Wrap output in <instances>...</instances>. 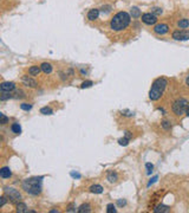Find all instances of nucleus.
Instances as JSON below:
<instances>
[{"mask_svg": "<svg viewBox=\"0 0 189 213\" xmlns=\"http://www.w3.org/2000/svg\"><path fill=\"white\" fill-rule=\"evenodd\" d=\"M130 14L133 16V18H140V17L142 16V13H141V10H140L138 7H131Z\"/></svg>", "mask_w": 189, "mask_h": 213, "instance_id": "412c9836", "label": "nucleus"}, {"mask_svg": "<svg viewBox=\"0 0 189 213\" xmlns=\"http://www.w3.org/2000/svg\"><path fill=\"white\" fill-rule=\"evenodd\" d=\"M106 179L110 181V182H116L117 179H118V175H117V173H116V172H109V173H108Z\"/></svg>", "mask_w": 189, "mask_h": 213, "instance_id": "aec40b11", "label": "nucleus"}, {"mask_svg": "<svg viewBox=\"0 0 189 213\" xmlns=\"http://www.w3.org/2000/svg\"><path fill=\"white\" fill-rule=\"evenodd\" d=\"M0 89L2 93H11L15 89V84L13 82H4L0 85Z\"/></svg>", "mask_w": 189, "mask_h": 213, "instance_id": "1a4fd4ad", "label": "nucleus"}, {"mask_svg": "<svg viewBox=\"0 0 189 213\" xmlns=\"http://www.w3.org/2000/svg\"><path fill=\"white\" fill-rule=\"evenodd\" d=\"M40 68H42V71L45 74H51L52 71V65L50 63H43L40 65Z\"/></svg>", "mask_w": 189, "mask_h": 213, "instance_id": "a211bd4d", "label": "nucleus"}, {"mask_svg": "<svg viewBox=\"0 0 189 213\" xmlns=\"http://www.w3.org/2000/svg\"><path fill=\"white\" fill-rule=\"evenodd\" d=\"M42 180H43V176L26 179V180L22 182V188L27 192L29 194L38 195L42 192Z\"/></svg>", "mask_w": 189, "mask_h": 213, "instance_id": "7ed1b4c3", "label": "nucleus"}, {"mask_svg": "<svg viewBox=\"0 0 189 213\" xmlns=\"http://www.w3.org/2000/svg\"><path fill=\"white\" fill-rule=\"evenodd\" d=\"M162 12H163V11L161 10V9H158V7H154V9H153V13L156 14V16H157V14H162Z\"/></svg>", "mask_w": 189, "mask_h": 213, "instance_id": "473e14b6", "label": "nucleus"}, {"mask_svg": "<svg viewBox=\"0 0 189 213\" xmlns=\"http://www.w3.org/2000/svg\"><path fill=\"white\" fill-rule=\"evenodd\" d=\"M169 211H170L169 206H166V205H163V204L156 206V208L154 210V212L155 213H167V212H169Z\"/></svg>", "mask_w": 189, "mask_h": 213, "instance_id": "4468645a", "label": "nucleus"}, {"mask_svg": "<svg viewBox=\"0 0 189 213\" xmlns=\"http://www.w3.org/2000/svg\"><path fill=\"white\" fill-rule=\"evenodd\" d=\"M40 71H42V68L40 66H37V65H33V66H31L29 69V74L31 75V76H38Z\"/></svg>", "mask_w": 189, "mask_h": 213, "instance_id": "dca6fc26", "label": "nucleus"}, {"mask_svg": "<svg viewBox=\"0 0 189 213\" xmlns=\"http://www.w3.org/2000/svg\"><path fill=\"white\" fill-rule=\"evenodd\" d=\"M29 210H27V206L24 204V202H18V205H17V212L19 213H25L27 212Z\"/></svg>", "mask_w": 189, "mask_h": 213, "instance_id": "4be33fe9", "label": "nucleus"}, {"mask_svg": "<svg viewBox=\"0 0 189 213\" xmlns=\"http://www.w3.org/2000/svg\"><path fill=\"white\" fill-rule=\"evenodd\" d=\"M188 106H189L188 100H186V98H177V100L173 103V111H174L175 115L181 116L182 114L186 113Z\"/></svg>", "mask_w": 189, "mask_h": 213, "instance_id": "20e7f679", "label": "nucleus"}, {"mask_svg": "<svg viewBox=\"0 0 189 213\" xmlns=\"http://www.w3.org/2000/svg\"><path fill=\"white\" fill-rule=\"evenodd\" d=\"M168 31H169V26L167 24H157L154 27V32L156 34H160V36L166 34V33H168Z\"/></svg>", "mask_w": 189, "mask_h": 213, "instance_id": "6e6552de", "label": "nucleus"}, {"mask_svg": "<svg viewBox=\"0 0 189 213\" xmlns=\"http://www.w3.org/2000/svg\"><path fill=\"white\" fill-rule=\"evenodd\" d=\"M78 212L79 213H89L91 212V206L89 204H83L79 208H78Z\"/></svg>", "mask_w": 189, "mask_h": 213, "instance_id": "6ab92c4d", "label": "nucleus"}, {"mask_svg": "<svg viewBox=\"0 0 189 213\" xmlns=\"http://www.w3.org/2000/svg\"><path fill=\"white\" fill-rule=\"evenodd\" d=\"M0 118H1V122H0L1 124H6V123L8 122V118L5 116L4 114H0Z\"/></svg>", "mask_w": 189, "mask_h": 213, "instance_id": "c756f323", "label": "nucleus"}, {"mask_svg": "<svg viewBox=\"0 0 189 213\" xmlns=\"http://www.w3.org/2000/svg\"><path fill=\"white\" fill-rule=\"evenodd\" d=\"M186 84H187V85L189 86V75L187 76V78H186Z\"/></svg>", "mask_w": 189, "mask_h": 213, "instance_id": "4c0bfd02", "label": "nucleus"}, {"mask_svg": "<svg viewBox=\"0 0 189 213\" xmlns=\"http://www.w3.org/2000/svg\"><path fill=\"white\" fill-rule=\"evenodd\" d=\"M186 115L189 117V106H188V108H187V110H186Z\"/></svg>", "mask_w": 189, "mask_h": 213, "instance_id": "58836bf2", "label": "nucleus"}, {"mask_svg": "<svg viewBox=\"0 0 189 213\" xmlns=\"http://www.w3.org/2000/svg\"><path fill=\"white\" fill-rule=\"evenodd\" d=\"M141 19L147 25H155L156 23H157V16L154 14L153 12L151 13H143L141 16Z\"/></svg>", "mask_w": 189, "mask_h": 213, "instance_id": "423d86ee", "label": "nucleus"}, {"mask_svg": "<svg viewBox=\"0 0 189 213\" xmlns=\"http://www.w3.org/2000/svg\"><path fill=\"white\" fill-rule=\"evenodd\" d=\"M171 37H173L175 40H188L189 31H186V30H177V31L173 32Z\"/></svg>", "mask_w": 189, "mask_h": 213, "instance_id": "0eeeda50", "label": "nucleus"}, {"mask_svg": "<svg viewBox=\"0 0 189 213\" xmlns=\"http://www.w3.org/2000/svg\"><path fill=\"white\" fill-rule=\"evenodd\" d=\"M67 212H76V208H75V205L73 204H71L70 206H69V208L66 210Z\"/></svg>", "mask_w": 189, "mask_h": 213, "instance_id": "72a5a7b5", "label": "nucleus"}, {"mask_svg": "<svg viewBox=\"0 0 189 213\" xmlns=\"http://www.w3.org/2000/svg\"><path fill=\"white\" fill-rule=\"evenodd\" d=\"M117 204H118L120 206H124L127 202H125V200H118V201H117Z\"/></svg>", "mask_w": 189, "mask_h": 213, "instance_id": "e433bc0d", "label": "nucleus"}, {"mask_svg": "<svg viewBox=\"0 0 189 213\" xmlns=\"http://www.w3.org/2000/svg\"><path fill=\"white\" fill-rule=\"evenodd\" d=\"M168 85V81L166 78L161 77V78H157L155 82L151 85V89L149 91V98L151 101H157L161 98V96L163 95L166 88Z\"/></svg>", "mask_w": 189, "mask_h": 213, "instance_id": "f03ea898", "label": "nucleus"}, {"mask_svg": "<svg viewBox=\"0 0 189 213\" xmlns=\"http://www.w3.org/2000/svg\"><path fill=\"white\" fill-rule=\"evenodd\" d=\"M130 138H131V134H130L129 131H125V138H120V140H118V143H120L121 146H128Z\"/></svg>", "mask_w": 189, "mask_h": 213, "instance_id": "ddd939ff", "label": "nucleus"}, {"mask_svg": "<svg viewBox=\"0 0 189 213\" xmlns=\"http://www.w3.org/2000/svg\"><path fill=\"white\" fill-rule=\"evenodd\" d=\"M90 192L95 193V194H100V193H103V187L100 185H92L90 187Z\"/></svg>", "mask_w": 189, "mask_h": 213, "instance_id": "f3484780", "label": "nucleus"}, {"mask_svg": "<svg viewBox=\"0 0 189 213\" xmlns=\"http://www.w3.org/2000/svg\"><path fill=\"white\" fill-rule=\"evenodd\" d=\"M20 108H22V110H25V111H29V110H31L32 104H29V103H22V104H20Z\"/></svg>", "mask_w": 189, "mask_h": 213, "instance_id": "bb28decb", "label": "nucleus"}, {"mask_svg": "<svg viewBox=\"0 0 189 213\" xmlns=\"http://www.w3.org/2000/svg\"><path fill=\"white\" fill-rule=\"evenodd\" d=\"M11 130L14 134H20L22 133V127L19 126V123H13L11 127Z\"/></svg>", "mask_w": 189, "mask_h": 213, "instance_id": "5701e85b", "label": "nucleus"}, {"mask_svg": "<svg viewBox=\"0 0 189 213\" xmlns=\"http://www.w3.org/2000/svg\"><path fill=\"white\" fill-rule=\"evenodd\" d=\"M92 84H93V83H92V81H85V82H83V83H82V85H80V88H82V89H85V88H90V86H91Z\"/></svg>", "mask_w": 189, "mask_h": 213, "instance_id": "cd10ccee", "label": "nucleus"}, {"mask_svg": "<svg viewBox=\"0 0 189 213\" xmlns=\"http://www.w3.org/2000/svg\"><path fill=\"white\" fill-rule=\"evenodd\" d=\"M12 97V95L10 93H2V95L0 96V100L1 101H6V100H10Z\"/></svg>", "mask_w": 189, "mask_h": 213, "instance_id": "a878e982", "label": "nucleus"}, {"mask_svg": "<svg viewBox=\"0 0 189 213\" xmlns=\"http://www.w3.org/2000/svg\"><path fill=\"white\" fill-rule=\"evenodd\" d=\"M22 83H24V85L30 86V88H35L37 86V82L34 81L33 78L29 77V76H24L22 77Z\"/></svg>", "mask_w": 189, "mask_h": 213, "instance_id": "9d476101", "label": "nucleus"}, {"mask_svg": "<svg viewBox=\"0 0 189 213\" xmlns=\"http://www.w3.org/2000/svg\"><path fill=\"white\" fill-rule=\"evenodd\" d=\"M5 195L6 197H8V199H11L12 202H20L22 200V195H20V193L17 191L15 188H12V187H6L5 190Z\"/></svg>", "mask_w": 189, "mask_h": 213, "instance_id": "39448f33", "label": "nucleus"}, {"mask_svg": "<svg viewBox=\"0 0 189 213\" xmlns=\"http://www.w3.org/2000/svg\"><path fill=\"white\" fill-rule=\"evenodd\" d=\"M98 17H100V10L98 9H92L88 12V19L89 20H96V19H98Z\"/></svg>", "mask_w": 189, "mask_h": 213, "instance_id": "9b49d317", "label": "nucleus"}, {"mask_svg": "<svg viewBox=\"0 0 189 213\" xmlns=\"http://www.w3.org/2000/svg\"><path fill=\"white\" fill-rule=\"evenodd\" d=\"M70 174H71V176H72V178H77V179H79V178H80V174H79V173H75V172H71Z\"/></svg>", "mask_w": 189, "mask_h": 213, "instance_id": "f704fd0d", "label": "nucleus"}, {"mask_svg": "<svg viewBox=\"0 0 189 213\" xmlns=\"http://www.w3.org/2000/svg\"><path fill=\"white\" fill-rule=\"evenodd\" d=\"M50 212H51V213H57V212H58V210H51Z\"/></svg>", "mask_w": 189, "mask_h": 213, "instance_id": "ea45409f", "label": "nucleus"}, {"mask_svg": "<svg viewBox=\"0 0 189 213\" xmlns=\"http://www.w3.org/2000/svg\"><path fill=\"white\" fill-rule=\"evenodd\" d=\"M6 201H7L6 197H1V198H0V207H4L5 204H6Z\"/></svg>", "mask_w": 189, "mask_h": 213, "instance_id": "2f4dec72", "label": "nucleus"}, {"mask_svg": "<svg viewBox=\"0 0 189 213\" xmlns=\"http://www.w3.org/2000/svg\"><path fill=\"white\" fill-rule=\"evenodd\" d=\"M162 127H163V129H166V130H169L170 129V122H168V121H163L162 122Z\"/></svg>", "mask_w": 189, "mask_h": 213, "instance_id": "7c9ffc66", "label": "nucleus"}, {"mask_svg": "<svg viewBox=\"0 0 189 213\" xmlns=\"http://www.w3.org/2000/svg\"><path fill=\"white\" fill-rule=\"evenodd\" d=\"M156 180H157V176H154V178H153V179L150 180V182L148 183V187H150V186H151V185H153V183H154V182H155Z\"/></svg>", "mask_w": 189, "mask_h": 213, "instance_id": "c9c22d12", "label": "nucleus"}, {"mask_svg": "<svg viewBox=\"0 0 189 213\" xmlns=\"http://www.w3.org/2000/svg\"><path fill=\"white\" fill-rule=\"evenodd\" d=\"M11 175H12V172L8 167H2V168L0 169V176H1L2 179H7V178H10Z\"/></svg>", "mask_w": 189, "mask_h": 213, "instance_id": "f8f14e48", "label": "nucleus"}, {"mask_svg": "<svg viewBox=\"0 0 189 213\" xmlns=\"http://www.w3.org/2000/svg\"><path fill=\"white\" fill-rule=\"evenodd\" d=\"M130 24V16L127 12H118L112 17L110 27L113 31H123Z\"/></svg>", "mask_w": 189, "mask_h": 213, "instance_id": "f257e3e1", "label": "nucleus"}, {"mask_svg": "<svg viewBox=\"0 0 189 213\" xmlns=\"http://www.w3.org/2000/svg\"><path fill=\"white\" fill-rule=\"evenodd\" d=\"M177 26H178V29H188L189 27V19H187V18L180 19V20L177 21Z\"/></svg>", "mask_w": 189, "mask_h": 213, "instance_id": "2eb2a0df", "label": "nucleus"}, {"mask_svg": "<svg viewBox=\"0 0 189 213\" xmlns=\"http://www.w3.org/2000/svg\"><path fill=\"white\" fill-rule=\"evenodd\" d=\"M145 167H147V169H148V174H151L153 173V169H154V166L151 165V163H145Z\"/></svg>", "mask_w": 189, "mask_h": 213, "instance_id": "c85d7f7f", "label": "nucleus"}, {"mask_svg": "<svg viewBox=\"0 0 189 213\" xmlns=\"http://www.w3.org/2000/svg\"><path fill=\"white\" fill-rule=\"evenodd\" d=\"M106 212H108V213H116V212H117L116 206H115L113 204H109V205L106 206Z\"/></svg>", "mask_w": 189, "mask_h": 213, "instance_id": "393cba45", "label": "nucleus"}, {"mask_svg": "<svg viewBox=\"0 0 189 213\" xmlns=\"http://www.w3.org/2000/svg\"><path fill=\"white\" fill-rule=\"evenodd\" d=\"M40 113L42 114H44V115H52V109L50 108V106H44V108H42L40 109Z\"/></svg>", "mask_w": 189, "mask_h": 213, "instance_id": "b1692460", "label": "nucleus"}]
</instances>
